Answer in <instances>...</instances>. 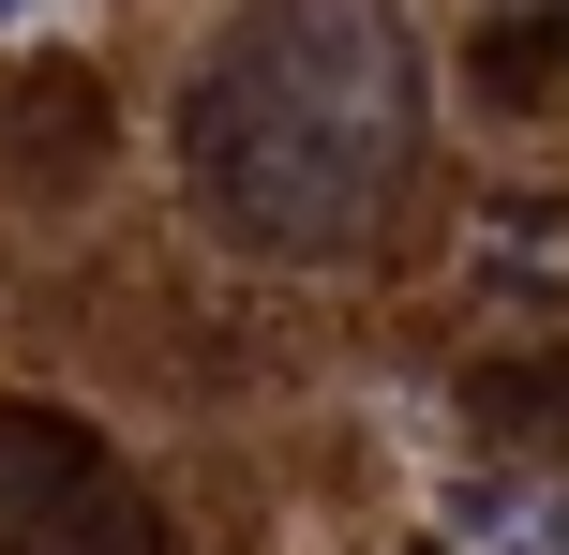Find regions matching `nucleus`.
Returning <instances> with one entry per match:
<instances>
[{
	"mask_svg": "<svg viewBox=\"0 0 569 555\" xmlns=\"http://www.w3.org/2000/svg\"><path fill=\"white\" fill-rule=\"evenodd\" d=\"M0 555H166V526L76 420L0 406Z\"/></svg>",
	"mask_w": 569,
	"mask_h": 555,
	"instance_id": "f03ea898",
	"label": "nucleus"
},
{
	"mask_svg": "<svg viewBox=\"0 0 569 555\" xmlns=\"http://www.w3.org/2000/svg\"><path fill=\"white\" fill-rule=\"evenodd\" d=\"M0 16H30V0H0Z\"/></svg>",
	"mask_w": 569,
	"mask_h": 555,
	"instance_id": "20e7f679",
	"label": "nucleus"
},
{
	"mask_svg": "<svg viewBox=\"0 0 569 555\" xmlns=\"http://www.w3.org/2000/svg\"><path fill=\"white\" fill-rule=\"evenodd\" d=\"M196 196L256 256H360L420 150V60L390 0H256L180 106Z\"/></svg>",
	"mask_w": 569,
	"mask_h": 555,
	"instance_id": "f257e3e1",
	"label": "nucleus"
},
{
	"mask_svg": "<svg viewBox=\"0 0 569 555\" xmlns=\"http://www.w3.org/2000/svg\"><path fill=\"white\" fill-rule=\"evenodd\" d=\"M435 541L450 555H555V496L540 480H510V466H465V480H435Z\"/></svg>",
	"mask_w": 569,
	"mask_h": 555,
	"instance_id": "7ed1b4c3",
	"label": "nucleus"
}]
</instances>
